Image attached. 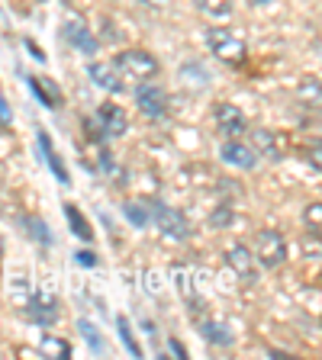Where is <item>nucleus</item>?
Here are the masks:
<instances>
[{
  "label": "nucleus",
  "mask_w": 322,
  "mask_h": 360,
  "mask_svg": "<svg viewBox=\"0 0 322 360\" xmlns=\"http://www.w3.org/2000/svg\"><path fill=\"white\" fill-rule=\"evenodd\" d=\"M113 68L120 71L123 81H151V77L158 75V58L151 52H145V49H126V52H120L116 58H113Z\"/></svg>",
  "instance_id": "obj_1"
},
{
  "label": "nucleus",
  "mask_w": 322,
  "mask_h": 360,
  "mask_svg": "<svg viewBox=\"0 0 322 360\" xmlns=\"http://www.w3.org/2000/svg\"><path fill=\"white\" fill-rule=\"evenodd\" d=\"M203 39H206V49H210L219 61H225V65H242V61H245V42L235 39L233 32L223 30V26H210V30L203 32Z\"/></svg>",
  "instance_id": "obj_2"
},
{
  "label": "nucleus",
  "mask_w": 322,
  "mask_h": 360,
  "mask_svg": "<svg viewBox=\"0 0 322 360\" xmlns=\"http://www.w3.org/2000/svg\"><path fill=\"white\" fill-rule=\"evenodd\" d=\"M252 255L258 257V261L264 264V267H280V264L287 261V241L280 232H274V229H261L255 238V251Z\"/></svg>",
  "instance_id": "obj_3"
},
{
  "label": "nucleus",
  "mask_w": 322,
  "mask_h": 360,
  "mask_svg": "<svg viewBox=\"0 0 322 360\" xmlns=\"http://www.w3.org/2000/svg\"><path fill=\"white\" fill-rule=\"evenodd\" d=\"M149 216L155 219V225L161 229V232L168 235V238H174V241H184L190 235V225H187V219L180 216L174 206H168V202H151L149 206Z\"/></svg>",
  "instance_id": "obj_4"
},
{
  "label": "nucleus",
  "mask_w": 322,
  "mask_h": 360,
  "mask_svg": "<svg viewBox=\"0 0 322 360\" xmlns=\"http://www.w3.org/2000/svg\"><path fill=\"white\" fill-rule=\"evenodd\" d=\"M135 106H139V112L149 116V120H161L168 112V94L158 87V84L142 81V87L135 90Z\"/></svg>",
  "instance_id": "obj_5"
},
{
  "label": "nucleus",
  "mask_w": 322,
  "mask_h": 360,
  "mask_svg": "<svg viewBox=\"0 0 322 360\" xmlns=\"http://www.w3.org/2000/svg\"><path fill=\"white\" fill-rule=\"evenodd\" d=\"M65 39H68V45L71 49H78L81 55H97V49H100V42H97V36L87 30V22L81 20V16H68L65 20Z\"/></svg>",
  "instance_id": "obj_6"
},
{
  "label": "nucleus",
  "mask_w": 322,
  "mask_h": 360,
  "mask_svg": "<svg viewBox=\"0 0 322 360\" xmlns=\"http://www.w3.org/2000/svg\"><path fill=\"white\" fill-rule=\"evenodd\" d=\"M97 122H100V135L104 139H120V135L129 132V116L123 106L116 103H104L97 110Z\"/></svg>",
  "instance_id": "obj_7"
},
{
  "label": "nucleus",
  "mask_w": 322,
  "mask_h": 360,
  "mask_svg": "<svg viewBox=\"0 0 322 360\" xmlns=\"http://www.w3.org/2000/svg\"><path fill=\"white\" fill-rule=\"evenodd\" d=\"M225 264L239 274L242 283H255V277H258V257L252 255L245 245H233V248H229V251H225Z\"/></svg>",
  "instance_id": "obj_8"
},
{
  "label": "nucleus",
  "mask_w": 322,
  "mask_h": 360,
  "mask_svg": "<svg viewBox=\"0 0 322 360\" xmlns=\"http://www.w3.org/2000/svg\"><path fill=\"white\" fill-rule=\"evenodd\" d=\"M87 75H90V81L97 84V87H104L106 94H123V90H126V81L120 77V71L113 65H106V61H90Z\"/></svg>",
  "instance_id": "obj_9"
},
{
  "label": "nucleus",
  "mask_w": 322,
  "mask_h": 360,
  "mask_svg": "<svg viewBox=\"0 0 322 360\" xmlns=\"http://www.w3.org/2000/svg\"><path fill=\"white\" fill-rule=\"evenodd\" d=\"M213 120H216V129L223 135H242L245 132V112L239 110V106L233 103H216V110H213Z\"/></svg>",
  "instance_id": "obj_10"
},
{
  "label": "nucleus",
  "mask_w": 322,
  "mask_h": 360,
  "mask_svg": "<svg viewBox=\"0 0 322 360\" xmlns=\"http://www.w3.org/2000/svg\"><path fill=\"white\" fill-rule=\"evenodd\" d=\"M23 315H26L30 322L42 325V328H52V325L58 322V306H55V300H49V296H36L32 302H26Z\"/></svg>",
  "instance_id": "obj_11"
},
{
  "label": "nucleus",
  "mask_w": 322,
  "mask_h": 360,
  "mask_svg": "<svg viewBox=\"0 0 322 360\" xmlns=\"http://www.w3.org/2000/svg\"><path fill=\"white\" fill-rule=\"evenodd\" d=\"M219 158H223L229 167H239V171H252V167L258 165V151L242 145V142H225L223 151H219Z\"/></svg>",
  "instance_id": "obj_12"
},
{
  "label": "nucleus",
  "mask_w": 322,
  "mask_h": 360,
  "mask_svg": "<svg viewBox=\"0 0 322 360\" xmlns=\"http://www.w3.org/2000/svg\"><path fill=\"white\" fill-rule=\"evenodd\" d=\"M26 84H30L32 97H36L39 103L45 106V110H58V106H61V90L55 87L52 81H45V77H36V75H30V77H26Z\"/></svg>",
  "instance_id": "obj_13"
},
{
  "label": "nucleus",
  "mask_w": 322,
  "mask_h": 360,
  "mask_svg": "<svg viewBox=\"0 0 322 360\" xmlns=\"http://www.w3.org/2000/svg\"><path fill=\"white\" fill-rule=\"evenodd\" d=\"M39 148H42V158H45V165L52 167V174L58 177V184H71V177H68V167H65V161H61V155L55 151V145H52V139H49V132H42L39 129Z\"/></svg>",
  "instance_id": "obj_14"
},
{
  "label": "nucleus",
  "mask_w": 322,
  "mask_h": 360,
  "mask_svg": "<svg viewBox=\"0 0 322 360\" xmlns=\"http://www.w3.org/2000/svg\"><path fill=\"white\" fill-rule=\"evenodd\" d=\"M200 335H203V341H210V345H216V347H229L235 341L233 328H229V325H223V322H203L200 325Z\"/></svg>",
  "instance_id": "obj_15"
},
{
  "label": "nucleus",
  "mask_w": 322,
  "mask_h": 360,
  "mask_svg": "<svg viewBox=\"0 0 322 360\" xmlns=\"http://www.w3.org/2000/svg\"><path fill=\"white\" fill-rule=\"evenodd\" d=\"M65 219H68V225H71V232H75L81 241H94V229H90L87 216L78 210L75 202H65Z\"/></svg>",
  "instance_id": "obj_16"
},
{
  "label": "nucleus",
  "mask_w": 322,
  "mask_h": 360,
  "mask_svg": "<svg viewBox=\"0 0 322 360\" xmlns=\"http://www.w3.org/2000/svg\"><path fill=\"white\" fill-rule=\"evenodd\" d=\"M197 10L206 16H213V20H229L235 10L233 0H197Z\"/></svg>",
  "instance_id": "obj_17"
},
{
  "label": "nucleus",
  "mask_w": 322,
  "mask_h": 360,
  "mask_svg": "<svg viewBox=\"0 0 322 360\" xmlns=\"http://www.w3.org/2000/svg\"><path fill=\"white\" fill-rule=\"evenodd\" d=\"M23 229H26V235H30L32 241H39L42 248L52 245V232H49V225H45L39 216H26L23 219Z\"/></svg>",
  "instance_id": "obj_18"
},
{
  "label": "nucleus",
  "mask_w": 322,
  "mask_h": 360,
  "mask_svg": "<svg viewBox=\"0 0 322 360\" xmlns=\"http://www.w3.org/2000/svg\"><path fill=\"white\" fill-rule=\"evenodd\" d=\"M39 351H42L45 357H58V360L71 357V345H68L65 338H55V335H45L42 341H39Z\"/></svg>",
  "instance_id": "obj_19"
},
{
  "label": "nucleus",
  "mask_w": 322,
  "mask_h": 360,
  "mask_svg": "<svg viewBox=\"0 0 322 360\" xmlns=\"http://www.w3.org/2000/svg\"><path fill=\"white\" fill-rule=\"evenodd\" d=\"M174 286L180 290V296L187 302H194L197 306V286H194V274H190L187 267H174Z\"/></svg>",
  "instance_id": "obj_20"
},
{
  "label": "nucleus",
  "mask_w": 322,
  "mask_h": 360,
  "mask_svg": "<svg viewBox=\"0 0 322 360\" xmlns=\"http://www.w3.org/2000/svg\"><path fill=\"white\" fill-rule=\"evenodd\" d=\"M78 331H81V338L90 345V351L94 354H106V341L97 335V328H94V322H87V319H81L78 322Z\"/></svg>",
  "instance_id": "obj_21"
},
{
  "label": "nucleus",
  "mask_w": 322,
  "mask_h": 360,
  "mask_svg": "<svg viewBox=\"0 0 322 360\" xmlns=\"http://www.w3.org/2000/svg\"><path fill=\"white\" fill-rule=\"evenodd\" d=\"M235 222V212H233V202H219L216 210L210 212V225L213 229H229Z\"/></svg>",
  "instance_id": "obj_22"
},
{
  "label": "nucleus",
  "mask_w": 322,
  "mask_h": 360,
  "mask_svg": "<svg viewBox=\"0 0 322 360\" xmlns=\"http://www.w3.org/2000/svg\"><path fill=\"white\" fill-rule=\"evenodd\" d=\"M116 328H120V338H123V345H126V351L132 354V357H142V347H139V341H135V335H132V328H129V322L126 319H116Z\"/></svg>",
  "instance_id": "obj_23"
},
{
  "label": "nucleus",
  "mask_w": 322,
  "mask_h": 360,
  "mask_svg": "<svg viewBox=\"0 0 322 360\" xmlns=\"http://www.w3.org/2000/svg\"><path fill=\"white\" fill-rule=\"evenodd\" d=\"M123 212H126V219L135 225V229H145V225L151 222L149 210H145L142 202H126V210H123Z\"/></svg>",
  "instance_id": "obj_24"
},
{
  "label": "nucleus",
  "mask_w": 322,
  "mask_h": 360,
  "mask_svg": "<svg viewBox=\"0 0 322 360\" xmlns=\"http://www.w3.org/2000/svg\"><path fill=\"white\" fill-rule=\"evenodd\" d=\"M255 148L268 151L271 158H278V151H274V135L264 132V129H255Z\"/></svg>",
  "instance_id": "obj_25"
},
{
  "label": "nucleus",
  "mask_w": 322,
  "mask_h": 360,
  "mask_svg": "<svg viewBox=\"0 0 322 360\" xmlns=\"http://www.w3.org/2000/svg\"><path fill=\"white\" fill-rule=\"evenodd\" d=\"M303 219H306V225L313 229V232H319V229H322V206H319V202H309L306 212H303Z\"/></svg>",
  "instance_id": "obj_26"
},
{
  "label": "nucleus",
  "mask_w": 322,
  "mask_h": 360,
  "mask_svg": "<svg viewBox=\"0 0 322 360\" xmlns=\"http://www.w3.org/2000/svg\"><path fill=\"white\" fill-rule=\"evenodd\" d=\"M10 122H13V110H10V103L0 94V126H10Z\"/></svg>",
  "instance_id": "obj_27"
},
{
  "label": "nucleus",
  "mask_w": 322,
  "mask_h": 360,
  "mask_svg": "<svg viewBox=\"0 0 322 360\" xmlns=\"http://www.w3.org/2000/svg\"><path fill=\"white\" fill-rule=\"evenodd\" d=\"M168 351H171V354H174V357H187V347L180 345L178 338H168Z\"/></svg>",
  "instance_id": "obj_28"
},
{
  "label": "nucleus",
  "mask_w": 322,
  "mask_h": 360,
  "mask_svg": "<svg viewBox=\"0 0 322 360\" xmlns=\"http://www.w3.org/2000/svg\"><path fill=\"white\" fill-rule=\"evenodd\" d=\"M78 264H84V267H94L97 264V257H94V251H78Z\"/></svg>",
  "instance_id": "obj_29"
},
{
  "label": "nucleus",
  "mask_w": 322,
  "mask_h": 360,
  "mask_svg": "<svg viewBox=\"0 0 322 360\" xmlns=\"http://www.w3.org/2000/svg\"><path fill=\"white\" fill-rule=\"evenodd\" d=\"M26 49H30V55H32V58H36V61H45V52H42V49H39L36 42H32V39H26Z\"/></svg>",
  "instance_id": "obj_30"
},
{
  "label": "nucleus",
  "mask_w": 322,
  "mask_h": 360,
  "mask_svg": "<svg viewBox=\"0 0 322 360\" xmlns=\"http://www.w3.org/2000/svg\"><path fill=\"white\" fill-rule=\"evenodd\" d=\"M309 158H313V171H319V145H313V155Z\"/></svg>",
  "instance_id": "obj_31"
},
{
  "label": "nucleus",
  "mask_w": 322,
  "mask_h": 360,
  "mask_svg": "<svg viewBox=\"0 0 322 360\" xmlns=\"http://www.w3.org/2000/svg\"><path fill=\"white\" fill-rule=\"evenodd\" d=\"M145 4H151V7H165L168 0H145Z\"/></svg>",
  "instance_id": "obj_32"
},
{
  "label": "nucleus",
  "mask_w": 322,
  "mask_h": 360,
  "mask_svg": "<svg viewBox=\"0 0 322 360\" xmlns=\"http://www.w3.org/2000/svg\"><path fill=\"white\" fill-rule=\"evenodd\" d=\"M252 4H255V7H264V4H274V0H252Z\"/></svg>",
  "instance_id": "obj_33"
},
{
  "label": "nucleus",
  "mask_w": 322,
  "mask_h": 360,
  "mask_svg": "<svg viewBox=\"0 0 322 360\" xmlns=\"http://www.w3.org/2000/svg\"><path fill=\"white\" fill-rule=\"evenodd\" d=\"M0 257H4V238H0Z\"/></svg>",
  "instance_id": "obj_34"
},
{
  "label": "nucleus",
  "mask_w": 322,
  "mask_h": 360,
  "mask_svg": "<svg viewBox=\"0 0 322 360\" xmlns=\"http://www.w3.org/2000/svg\"><path fill=\"white\" fill-rule=\"evenodd\" d=\"M65 4H71V0H65Z\"/></svg>",
  "instance_id": "obj_35"
}]
</instances>
